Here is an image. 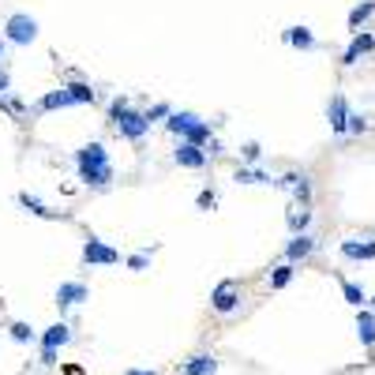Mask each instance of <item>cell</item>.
I'll use <instances>...</instances> for the list:
<instances>
[{
    "mask_svg": "<svg viewBox=\"0 0 375 375\" xmlns=\"http://www.w3.org/2000/svg\"><path fill=\"white\" fill-rule=\"evenodd\" d=\"M75 173L79 180L90 184V188H105L113 180V162H109V151L102 143H87L75 151Z\"/></svg>",
    "mask_w": 375,
    "mask_h": 375,
    "instance_id": "cell-1",
    "label": "cell"
},
{
    "mask_svg": "<svg viewBox=\"0 0 375 375\" xmlns=\"http://www.w3.org/2000/svg\"><path fill=\"white\" fill-rule=\"evenodd\" d=\"M165 128L177 136L180 143H192V146H210V124L203 116H195V113H188V109H173L169 120H165Z\"/></svg>",
    "mask_w": 375,
    "mask_h": 375,
    "instance_id": "cell-2",
    "label": "cell"
},
{
    "mask_svg": "<svg viewBox=\"0 0 375 375\" xmlns=\"http://www.w3.org/2000/svg\"><path fill=\"white\" fill-rule=\"evenodd\" d=\"M38 38V19L26 16V11H16V16H8L4 23V42L11 45H31Z\"/></svg>",
    "mask_w": 375,
    "mask_h": 375,
    "instance_id": "cell-3",
    "label": "cell"
},
{
    "mask_svg": "<svg viewBox=\"0 0 375 375\" xmlns=\"http://www.w3.org/2000/svg\"><path fill=\"white\" fill-rule=\"evenodd\" d=\"M83 263L87 266H116L120 263V251L113 244H105V240L98 237H87V244H83Z\"/></svg>",
    "mask_w": 375,
    "mask_h": 375,
    "instance_id": "cell-4",
    "label": "cell"
},
{
    "mask_svg": "<svg viewBox=\"0 0 375 375\" xmlns=\"http://www.w3.org/2000/svg\"><path fill=\"white\" fill-rule=\"evenodd\" d=\"M113 128H116L124 139H131V143H139L146 131H151V124H146V116H143L139 109H124V113L113 120Z\"/></svg>",
    "mask_w": 375,
    "mask_h": 375,
    "instance_id": "cell-5",
    "label": "cell"
},
{
    "mask_svg": "<svg viewBox=\"0 0 375 375\" xmlns=\"http://www.w3.org/2000/svg\"><path fill=\"white\" fill-rule=\"evenodd\" d=\"M349 102H345V94H330V102H327V124L334 136H345V128H349Z\"/></svg>",
    "mask_w": 375,
    "mask_h": 375,
    "instance_id": "cell-6",
    "label": "cell"
},
{
    "mask_svg": "<svg viewBox=\"0 0 375 375\" xmlns=\"http://www.w3.org/2000/svg\"><path fill=\"white\" fill-rule=\"evenodd\" d=\"M210 304H214V312H222V315L237 312V308H240V289H237V281H222V286L214 289Z\"/></svg>",
    "mask_w": 375,
    "mask_h": 375,
    "instance_id": "cell-7",
    "label": "cell"
},
{
    "mask_svg": "<svg viewBox=\"0 0 375 375\" xmlns=\"http://www.w3.org/2000/svg\"><path fill=\"white\" fill-rule=\"evenodd\" d=\"M274 184H278V188H286V192H293V199H297L300 207L312 203V184H308L304 173H286V177H278Z\"/></svg>",
    "mask_w": 375,
    "mask_h": 375,
    "instance_id": "cell-8",
    "label": "cell"
},
{
    "mask_svg": "<svg viewBox=\"0 0 375 375\" xmlns=\"http://www.w3.org/2000/svg\"><path fill=\"white\" fill-rule=\"evenodd\" d=\"M87 297H90V293H87L83 281H60V286H57V308H60V312H64V308L83 304Z\"/></svg>",
    "mask_w": 375,
    "mask_h": 375,
    "instance_id": "cell-9",
    "label": "cell"
},
{
    "mask_svg": "<svg viewBox=\"0 0 375 375\" xmlns=\"http://www.w3.org/2000/svg\"><path fill=\"white\" fill-rule=\"evenodd\" d=\"M173 162L184 165V169H203L207 165V151H203V146H192V143H177Z\"/></svg>",
    "mask_w": 375,
    "mask_h": 375,
    "instance_id": "cell-10",
    "label": "cell"
},
{
    "mask_svg": "<svg viewBox=\"0 0 375 375\" xmlns=\"http://www.w3.org/2000/svg\"><path fill=\"white\" fill-rule=\"evenodd\" d=\"M375 49V34H353V42L349 45H345V53H342V64H345V68H349V64H357L360 57H368V53Z\"/></svg>",
    "mask_w": 375,
    "mask_h": 375,
    "instance_id": "cell-11",
    "label": "cell"
},
{
    "mask_svg": "<svg viewBox=\"0 0 375 375\" xmlns=\"http://www.w3.org/2000/svg\"><path fill=\"white\" fill-rule=\"evenodd\" d=\"M180 375H218V357L214 353H195L192 360H184Z\"/></svg>",
    "mask_w": 375,
    "mask_h": 375,
    "instance_id": "cell-12",
    "label": "cell"
},
{
    "mask_svg": "<svg viewBox=\"0 0 375 375\" xmlns=\"http://www.w3.org/2000/svg\"><path fill=\"white\" fill-rule=\"evenodd\" d=\"M68 342H72V327L64 323V319L42 334V349H53V353H60V345H68Z\"/></svg>",
    "mask_w": 375,
    "mask_h": 375,
    "instance_id": "cell-13",
    "label": "cell"
},
{
    "mask_svg": "<svg viewBox=\"0 0 375 375\" xmlns=\"http://www.w3.org/2000/svg\"><path fill=\"white\" fill-rule=\"evenodd\" d=\"M357 338H360L364 349L375 345V312H368V308H360V312H357Z\"/></svg>",
    "mask_w": 375,
    "mask_h": 375,
    "instance_id": "cell-14",
    "label": "cell"
},
{
    "mask_svg": "<svg viewBox=\"0 0 375 375\" xmlns=\"http://www.w3.org/2000/svg\"><path fill=\"white\" fill-rule=\"evenodd\" d=\"M342 256L345 259H375V240H342Z\"/></svg>",
    "mask_w": 375,
    "mask_h": 375,
    "instance_id": "cell-15",
    "label": "cell"
},
{
    "mask_svg": "<svg viewBox=\"0 0 375 375\" xmlns=\"http://www.w3.org/2000/svg\"><path fill=\"white\" fill-rule=\"evenodd\" d=\"M312 251H315V237L300 233V237H293L289 244H286V259H289V263H297V259H308Z\"/></svg>",
    "mask_w": 375,
    "mask_h": 375,
    "instance_id": "cell-16",
    "label": "cell"
},
{
    "mask_svg": "<svg viewBox=\"0 0 375 375\" xmlns=\"http://www.w3.org/2000/svg\"><path fill=\"white\" fill-rule=\"evenodd\" d=\"M286 45H293V49H315V34L308 31V26H289V31H286Z\"/></svg>",
    "mask_w": 375,
    "mask_h": 375,
    "instance_id": "cell-17",
    "label": "cell"
},
{
    "mask_svg": "<svg viewBox=\"0 0 375 375\" xmlns=\"http://www.w3.org/2000/svg\"><path fill=\"white\" fill-rule=\"evenodd\" d=\"M233 180L237 184H274L278 177H271V173H263V169H248V165H240L233 173Z\"/></svg>",
    "mask_w": 375,
    "mask_h": 375,
    "instance_id": "cell-18",
    "label": "cell"
},
{
    "mask_svg": "<svg viewBox=\"0 0 375 375\" xmlns=\"http://www.w3.org/2000/svg\"><path fill=\"white\" fill-rule=\"evenodd\" d=\"M286 222H289L293 237H300V233H308V225H312V210H308V207H297V210L286 214Z\"/></svg>",
    "mask_w": 375,
    "mask_h": 375,
    "instance_id": "cell-19",
    "label": "cell"
},
{
    "mask_svg": "<svg viewBox=\"0 0 375 375\" xmlns=\"http://www.w3.org/2000/svg\"><path fill=\"white\" fill-rule=\"evenodd\" d=\"M68 105H75V98L68 94V87H60V90H53V94H45L42 98V109L49 113V109H68Z\"/></svg>",
    "mask_w": 375,
    "mask_h": 375,
    "instance_id": "cell-20",
    "label": "cell"
},
{
    "mask_svg": "<svg viewBox=\"0 0 375 375\" xmlns=\"http://www.w3.org/2000/svg\"><path fill=\"white\" fill-rule=\"evenodd\" d=\"M371 16H375V0H364V4H357V8L349 11V31L360 34V26H364Z\"/></svg>",
    "mask_w": 375,
    "mask_h": 375,
    "instance_id": "cell-21",
    "label": "cell"
},
{
    "mask_svg": "<svg viewBox=\"0 0 375 375\" xmlns=\"http://www.w3.org/2000/svg\"><path fill=\"white\" fill-rule=\"evenodd\" d=\"M19 203H23L26 210H31V214H38V218H57V210H49V207L42 203V199L31 195V192H23V195H19Z\"/></svg>",
    "mask_w": 375,
    "mask_h": 375,
    "instance_id": "cell-22",
    "label": "cell"
},
{
    "mask_svg": "<svg viewBox=\"0 0 375 375\" xmlns=\"http://www.w3.org/2000/svg\"><path fill=\"white\" fill-rule=\"evenodd\" d=\"M342 297L349 300L353 308H364L368 304V293H364V286H357V281H342Z\"/></svg>",
    "mask_w": 375,
    "mask_h": 375,
    "instance_id": "cell-23",
    "label": "cell"
},
{
    "mask_svg": "<svg viewBox=\"0 0 375 375\" xmlns=\"http://www.w3.org/2000/svg\"><path fill=\"white\" fill-rule=\"evenodd\" d=\"M293 274H297V266H293V263L274 266V274H271V289H286L289 281H293Z\"/></svg>",
    "mask_w": 375,
    "mask_h": 375,
    "instance_id": "cell-24",
    "label": "cell"
},
{
    "mask_svg": "<svg viewBox=\"0 0 375 375\" xmlns=\"http://www.w3.org/2000/svg\"><path fill=\"white\" fill-rule=\"evenodd\" d=\"M68 94L75 98V105H90L94 102V87L90 83H68Z\"/></svg>",
    "mask_w": 375,
    "mask_h": 375,
    "instance_id": "cell-25",
    "label": "cell"
},
{
    "mask_svg": "<svg viewBox=\"0 0 375 375\" xmlns=\"http://www.w3.org/2000/svg\"><path fill=\"white\" fill-rule=\"evenodd\" d=\"M169 113H173V105H165V102H158V105H151L143 116H146V124H158V120H169Z\"/></svg>",
    "mask_w": 375,
    "mask_h": 375,
    "instance_id": "cell-26",
    "label": "cell"
},
{
    "mask_svg": "<svg viewBox=\"0 0 375 375\" xmlns=\"http://www.w3.org/2000/svg\"><path fill=\"white\" fill-rule=\"evenodd\" d=\"M368 131V116L364 113H349V128H345V136H364Z\"/></svg>",
    "mask_w": 375,
    "mask_h": 375,
    "instance_id": "cell-27",
    "label": "cell"
},
{
    "mask_svg": "<svg viewBox=\"0 0 375 375\" xmlns=\"http://www.w3.org/2000/svg\"><path fill=\"white\" fill-rule=\"evenodd\" d=\"M8 330H11V338H16L19 345H26V342H34V330H31V323H11Z\"/></svg>",
    "mask_w": 375,
    "mask_h": 375,
    "instance_id": "cell-28",
    "label": "cell"
},
{
    "mask_svg": "<svg viewBox=\"0 0 375 375\" xmlns=\"http://www.w3.org/2000/svg\"><path fill=\"white\" fill-rule=\"evenodd\" d=\"M128 266H131V271H146V266H151V251H131Z\"/></svg>",
    "mask_w": 375,
    "mask_h": 375,
    "instance_id": "cell-29",
    "label": "cell"
},
{
    "mask_svg": "<svg viewBox=\"0 0 375 375\" xmlns=\"http://www.w3.org/2000/svg\"><path fill=\"white\" fill-rule=\"evenodd\" d=\"M124 109H131L128 98H113V102H109V124H113V120H116L120 113H124Z\"/></svg>",
    "mask_w": 375,
    "mask_h": 375,
    "instance_id": "cell-30",
    "label": "cell"
},
{
    "mask_svg": "<svg viewBox=\"0 0 375 375\" xmlns=\"http://www.w3.org/2000/svg\"><path fill=\"white\" fill-rule=\"evenodd\" d=\"M259 158H263V146H259V143H244V162H251V165H256Z\"/></svg>",
    "mask_w": 375,
    "mask_h": 375,
    "instance_id": "cell-31",
    "label": "cell"
},
{
    "mask_svg": "<svg viewBox=\"0 0 375 375\" xmlns=\"http://www.w3.org/2000/svg\"><path fill=\"white\" fill-rule=\"evenodd\" d=\"M195 203H199V210H214V207H218V195H214V192H199Z\"/></svg>",
    "mask_w": 375,
    "mask_h": 375,
    "instance_id": "cell-32",
    "label": "cell"
},
{
    "mask_svg": "<svg viewBox=\"0 0 375 375\" xmlns=\"http://www.w3.org/2000/svg\"><path fill=\"white\" fill-rule=\"evenodd\" d=\"M57 357H60V353H53V349H42V360H38V364H45V368H53V364H57Z\"/></svg>",
    "mask_w": 375,
    "mask_h": 375,
    "instance_id": "cell-33",
    "label": "cell"
},
{
    "mask_svg": "<svg viewBox=\"0 0 375 375\" xmlns=\"http://www.w3.org/2000/svg\"><path fill=\"white\" fill-rule=\"evenodd\" d=\"M8 83H11V79H8V72L0 68V94H8Z\"/></svg>",
    "mask_w": 375,
    "mask_h": 375,
    "instance_id": "cell-34",
    "label": "cell"
},
{
    "mask_svg": "<svg viewBox=\"0 0 375 375\" xmlns=\"http://www.w3.org/2000/svg\"><path fill=\"white\" fill-rule=\"evenodd\" d=\"M128 375H158V371H151V368H131Z\"/></svg>",
    "mask_w": 375,
    "mask_h": 375,
    "instance_id": "cell-35",
    "label": "cell"
},
{
    "mask_svg": "<svg viewBox=\"0 0 375 375\" xmlns=\"http://www.w3.org/2000/svg\"><path fill=\"white\" fill-rule=\"evenodd\" d=\"M4 49H8V42H4V38H0V60H4Z\"/></svg>",
    "mask_w": 375,
    "mask_h": 375,
    "instance_id": "cell-36",
    "label": "cell"
},
{
    "mask_svg": "<svg viewBox=\"0 0 375 375\" xmlns=\"http://www.w3.org/2000/svg\"><path fill=\"white\" fill-rule=\"evenodd\" d=\"M368 304H371V308H375V297H368Z\"/></svg>",
    "mask_w": 375,
    "mask_h": 375,
    "instance_id": "cell-37",
    "label": "cell"
}]
</instances>
